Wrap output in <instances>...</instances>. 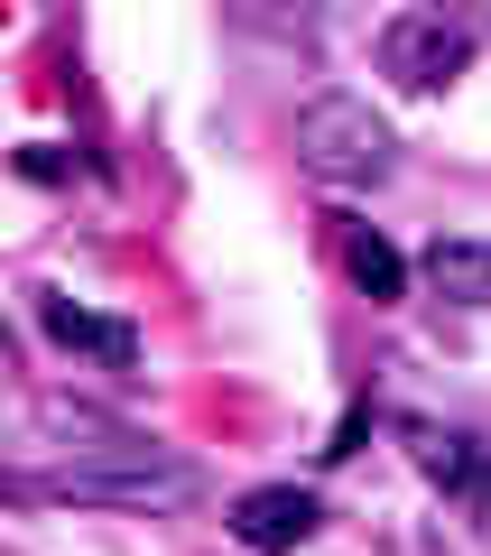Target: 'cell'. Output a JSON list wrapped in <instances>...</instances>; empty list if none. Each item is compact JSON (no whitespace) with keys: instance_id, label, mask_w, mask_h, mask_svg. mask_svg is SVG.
Here are the masks:
<instances>
[{"instance_id":"obj_8","label":"cell","mask_w":491,"mask_h":556,"mask_svg":"<svg viewBox=\"0 0 491 556\" xmlns=\"http://www.w3.org/2000/svg\"><path fill=\"white\" fill-rule=\"evenodd\" d=\"M343 260H353V288H362V298H380V306H399V298H408V260H399L390 241L372 232V223H353Z\"/></svg>"},{"instance_id":"obj_3","label":"cell","mask_w":491,"mask_h":556,"mask_svg":"<svg viewBox=\"0 0 491 556\" xmlns=\"http://www.w3.org/2000/svg\"><path fill=\"white\" fill-rule=\"evenodd\" d=\"M380 65H390L408 93H436V84H454L473 65V28L445 20V10H399V20L380 28Z\"/></svg>"},{"instance_id":"obj_2","label":"cell","mask_w":491,"mask_h":556,"mask_svg":"<svg viewBox=\"0 0 491 556\" xmlns=\"http://www.w3.org/2000/svg\"><path fill=\"white\" fill-rule=\"evenodd\" d=\"M399 159L390 121L372 112L362 93H315L306 112H297V167H306L315 186H343V195H362V186H380Z\"/></svg>"},{"instance_id":"obj_4","label":"cell","mask_w":491,"mask_h":556,"mask_svg":"<svg viewBox=\"0 0 491 556\" xmlns=\"http://www.w3.org/2000/svg\"><path fill=\"white\" fill-rule=\"evenodd\" d=\"M47 445H56L65 464H121V455H158L139 427H121V417H102V408H84V399H38V417H28Z\"/></svg>"},{"instance_id":"obj_5","label":"cell","mask_w":491,"mask_h":556,"mask_svg":"<svg viewBox=\"0 0 491 556\" xmlns=\"http://www.w3.org/2000/svg\"><path fill=\"white\" fill-rule=\"evenodd\" d=\"M315 519H325V510H315V492H297V482H260V492L232 501V538H241V547H260V556L306 547Z\"/></svg>"},{"instance_id":"obj_7","label":"cell","mask_w":491,"mask_h":556,"mask_svg":"<svg viewBox=\"0 0 491 556\" xmlns=\"http://www.w3.org/2000/svg\"><path fill=\"white\" fill-rule=\"evenodd\" d=\"M417 269H427V288H436L445 306H491V241H464V232H454V241H436Z\"/></svg>"},{"instance_id":"obj_9","label":"cell","mask_w":491,"mask_h":556,"mask_svg":"<svg viewBox=\"0 0 491 556\" xmlns=\"http://www.w3.org/2000/svg\"><path fill=\"white\" fill-rule=\"evenodd\" d=\"M408 445H417V473H427V482H445L454 501H473V492H482V455H473L464 437H445V427H417Z\"/></svg>"},{"instance_id":"obj_1","label":"cell","mask_w":491,"mask_h":556,"mask_svg":"<svg viewBox=\"0 0 491 556\" xmlns=\"http://www.w3.org/2000/svg\"><path fill=\"white\" fill-rule=\"evenodd\" d=\"M10 492H20V501H65V510H186V501L204 492V473L158 445V455H121V464H56V473H20Z\"/></svg>"},{"instance_id":"obj_6","label":"cell","mask_w":491,"mask_h":556,"mask_svg":"<svg viewBox=\"0 0 491 556\" xmlns=\"http://www.w3.org/2000/svg\"><path fill=\"white\" fill-rule=\"evenodd\" d=\"M38 325L65 343V353H93L102 371H139V334H130L121 316H93V306H75V298H47Z\"/></svg>"}]
</instances>
